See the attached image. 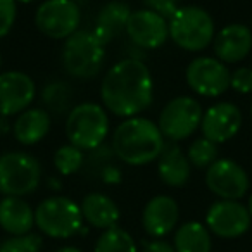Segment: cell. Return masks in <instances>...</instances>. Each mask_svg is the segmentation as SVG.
<instances>
[{"label":"cell","mask_w":252,"mask_h":252,"mask_svg":"<svg viewBox=\"0 0 252 252\" xmlns=\"http://www.w3.org/2000/svg\"><path fill=\"white\" fill-rule=\"evenodd\" d=\"M100 178L104 180L105 183H119L121 182V171H119L116 166H105L100 171Z\"/></svg>","instance_id":"33"},{"label":"cell","mask_w":252,"mask_h":252,"mask_svg":"<svg viewBox=\"0 0 252 252\" xmlns=\"http://www.w3.org/2000/svg\"><path fill=\"white\" fill-rule=\"evenodd\" d=\"M145 4V9L154 11L158 14H161L162 18L169 19L176 12V9L180 7L178 0H142Z\"/></svg>","instance_id":"31"},{"label":"cell","mask_w":252,"mask_h":252,"mask_svg":"<svg viewBox=\"0 0 252 252\" xmlns=\"http://www.w3.org/2000/svg\"><path fill=\"white\" fill-rule=\"evenodd\" d=\"M61 63L69 76L76 80H92L102 71L105 63V45L88 30H78L64 40Z\"/></svg>","instance_id":"5"},{"label":"cell","mask_w":252,"mask_h":252,"mask_svg":"<svg viewBox=\"0 0 252 252\" xmlns=\"http://www.w3.org/2000/svg\"><path fill=\"white\" fill-rule=\"evenodd\" d=\"M242 111L233 102H218L207 107L200 121V133L216 145L226 144L238 135L242 128Z\"/></svg>","instance_id":"13"},{"label":"cell","mask_w":252,"mask_h":252,"mask_svg":"<svg viewBox=\"0 0 252 252\" xmlns=\"http://www.w3.org/2000/svg\"><path fill=\"white\" fill-rule=\"evenodd\" d=\"M100 100L105 111L118 118H135L154 102V78L144 61L121 59L109 67L100 83Z\"/></svg>","instance_id":"1"},{"label":"cell","mask_w":252,"mask_h":252,"mask_svg":"<svg viewBox=\"0 0 252 252\" xmlns=\"http://www.w3.org/2000/svg\"><path fill=\"white\" fill-rule=\"evenodd\" d=\"M18 18V2L16 0H0V38L11 33Z\"/></svg>","instance_id":"29"},{"label":"cell","mask_w":252,"mask_h":252,"mask_svg":"<svg viewBox=\"0 0 252 252\" xmlns=\"http://www.w3.org/2000/svg\"><path fill=\"white\" fill-rule=\"evenodd\" d=\"M56 252H83V251L78 249V247H74V245H64V247L57 249Z\"/></svg>","instance_id":"34"},{"label":"cell","mask_w":252,"mask_h":252,"mask_svg":"<svg viewBox=\"0 0 252 252\" xmlns=\"http://www.w3.org/2000/svg\"><path fill=\"white\" fill-rule=\"evenodd\" d=\"M252 216L247 206L240 200L218 199L209 206L206 213V226L213 235L220 238H238L251 230Z\"/></svg>","instance_id":"12"},{"label":"cell","mask_w":252,"mask_h":252,"mask_svg":"<svg viewBox=\"0 0 252 252\" xmlns=\"http://www.w3.org/2000/svg\"><path fill=\"white\" fill-rule=\"evenodd\" d=\"M36 95V85L25 71L0 73V118L18 116L32 105Z\"/></svg>","instance_id":"15"},{"label":"cell","mask_w":252,"mask_h":252,"mask_svg":"<svg viewBox=\"0 0 252 252\" xmlns=\"http://www.w3.org/2000/svg\"><path fill=\"white\" fill-rule=\"evenodd\" d=\"M94 252H138V247L131 233L119 226H112L100 233Z\"/></svg>","instance_id":"24"},{"label":"cell","mask_w":252,"mask_h":252,"mask_svg":"<svg viewBox=\"0 0 252 252\" xmlns=\"http://www.w3.org/2000/svg\"><path fill=\"white\" fill-rule=\"evenodd\" d=\"M164 145L158 123L142 116L123 119L116 126L111 142L114 156L128 166H147L158 161Z\"/></svg>","instance_id":"2"},{"label":"cell","mask_w":252,"mask_h":252,"mask_svg":"<svg viewBox=\"0 0 252 252\" xmlns=\"http://www.w3.org/2000/svg\"><path fill=\"white\" fill-rule=\"evenodd\" d=\"M80 209L83 214V221L97 230H109L118 226L119 221V207L109 195L102 192H90L81 199Z\"/></svg>","instance_id":"21"},{"label":"cell","mask_w":252,"mask_h":252,"mask_svg":"<svg viewBox=\"0 0 252 252\" xmlns=\"http://www.w3.org/2000/svg\"><path fill=\"white\" fill-rule=\"evenodd\" d=\"M52 118L42 107H28L21 114L16 116L12 125V135L25 147H32L43 140L49 135Z\"/></svg>","instance_id":"19"},{"label":"cell","mask_w":252,"mask_h":252,"mask_svg":"<svg viewBox=\"0 0 252 252\" xmlns=\"http://www.w3.org/2000/svg\"><path fill=\"white\" fill-rule=\"evenodd\" d=\"M231 71L224 63L211 56H199L187 66L185 80L189 88L200 97L216 98L230 88Z\"/></svg>","instance_id":"10"},{"label":"cell","mask_w":252,"mask_h":252,"mask_svg":"<svg viewBox=\"0 0 252 252\" xmlns=\"http://www.w3.org/2000/svg\"><path fill=\"white\" fill-rule=\"evenodd\" d=\"M249 114H251V121H252V102H251V109H249Z\"/></svg>","instance_id":"37"},{"label":"cell","mask_w":252,"mask_h":252,"mask_svg":"<svg viewBox=\"0 0 252 252\" xmlns=\"http://www.w3.org/2000/svg\"><path fill=\"white\" fill-rule=\"evenodd\" d=\"M202 114L204 109L199 100H195L190 95H178L161 109L158 118V128L164 140L180 144L195 135L197 130H200Z\"/></svg>","instance_id":"8"},{"label":"cell","mask_w":252,"mask_h":252,"mask_svg":"<svg viewBox=\"0 0 252 252\" xmlns=\"http://www.w3.org/2000/svg\"><path fill=\"white\" fill-rule=\"evenodd\" d=\"M125 32L135 45L144 50H156L169 40L168 19L145 7L131 11Z\"/></svg>","instance_id":"14"},{"label":"cell","mask_w":252,"mask_h":252,"mask_svg":"<svg viewBox=\"0 0 252 252\" xmlns=\"http://www.w3.org/2000/svg\"><path fill=\"white\" fill-rule=\"evenodd\" d=\"M130 14V5L121 2V0H112V2L105 4L97 14L92 33L97 36L102 45H107L111 40H114L119 33L126 30V23H128Z\"/></svg>","instance_id":"22"},{"label":"cell","mask_w":252,"mask_h":252,"mask_svg":"<svg viewBox=\"0 0 252 252\" xmlns=\"http://www.w3.org/2000/svg\"><path fill=\"white\" fill-rule=\"evenodd\" d=\"M169 40L187 52H202L213 45L216 26L206 9L199 5H180L168 19Z\"/></svg>","instance_id":"3"},{"label":"cell","mask_w":252,"mask_h":252,"mask_svg":"<svg viewBox=\"0 0 252 252\" xmlns=\"http://www.w3.org/2000/svg\"><path fill=\"white\" fill-rule=\"evenodd\" d=\"M18 4H25V5H28V4H33V2H38V0H16Z\"/></svg>","instance_id":"36"},{"label":"cell","mask_w":252,"mask_h":252,"mask_svg":"<svg viewBox=\"0 0 252 252\" xmlns=\"http://www.w3.org/2000/svg\"><path fill=\"white\" fill-rule=\"evenodd\" d=\"M180 220V206L169 195H156L142 211V226L152 238H164L176 228Z\"/></svg>","instance_id":"17"},{"label":"cell","mask_w":252,"mask_h":252,"mask_svg":"<svg viewBox=\"0 0 252 252\" xmlns=\"http://www.w3.org/2000/svg\"><path fill=\"white\" fill-rule=\"evenodd\" d=\"M42 182V164L35 156L9 151L0 156V193L4 197H26Z\"/></svg>","instance_id":"7"},{"label":"cell","mask_w":252,"mask_h":252,"mask_svg":"<svg viewBox=\"0 0 252 252\" xmlns=\"http://www.w3.org/2000/svg\"><path fill=\"white\" fill-rule=\"evenodd\" d=\"M251 30H252V18H251Z\"/></svg>","instance_id":"39"},{"label":"cell","mask_w":252,"mask_h":252,"mask_svg":"<svg viewBox=\"0 0 252 252\" xmlns=\"http://www.w3.org/2000/svg\"><path fill=\"white\" fill-rule=\"evenodd\" d=\"M173 247L176 252H211V231L199 221H187L176 230Z\"/></svg>","instance_id":"23"},{"label":"cell","mask_w":252,"mask_h":252,"mask_svg":"<svg viewBox=\"0 0 252 252\" xmlns=\"http://www.w3.org/2000/svg\"><path fill=\"white\" fill-rule=\"evenodd\" d=\"M206 187L218 199L240 200L251 189V178L237 161L220 158L206 169Z\"/></svg>","instance_id":"11"},{"label":"cell","mask_w":252,"mask_h":252,"mask_svg":"<svg viewBox=\"0 0 252 252\" xmlns=\"http://www.w3.org/2000/svg\"><path fill=\"white\" fill-rule=\"evenodd\" d=\"M54 166L63 176L76 175L85 168V152L71 144L61 145L54 154Z\"/></svg>","instance_id":"26"},{"label":"cell","mask_w":252,"mask_h":252,"mask_svg":"<svg viewBox=\"0 0 252 252\" xmlns=\"http://www.w3.org/2000/svg\"><path fill=\"white\" fill-rule=\"evenodd\" d=\"M71 98H73V90L64 81H50L42 90V102L49 114L50 112L54 114L69 112Z\"/></svg>","instance_id":"25"},{"label":"cell","mask_w":252,"mask_h":252,"mask_svg":"<svg viewBox=\"0 0 252 252\" xmlns=\"http://www.w3.org/2000/svg\"><path fill=\"white\" fill-rule=\"evenodd\" d=\"M158 175L161 182L173 189L185 187L192 175V164L178 144L168 142L158 158Z\"/></svg>","instance_id":"18"},{"label":"cell","mask_w":252,"mask_h":252,"mask_svg":"<svg viewBox=\"0 0 252 252\" xmlns=\"http://www.w3.org/2000/svg\"><path fill=\"white\" fill-rule=\"evenodd\" d=\"M230 88L242 95L252 94V66H242L231 71Z\"/></svg>","instance_id":"30"},{"label":"cell","mask_w":252,"mask_h":252,"mask_svg":"<svg viewBox=\"0 0 252 252\" xmlns=\"http://www.w3.org/2000/svg\"><path fill=\"white\" fill-rule=\"evenodd\" d=\"M81 9L74 0H43L35 12V26L43 36L67 40L80 30Z\"/></svg>","instance_id":"9"},{"label":"cell","mask_w":252,"mask_h":252,"mask_svg":"<svg viewBox=\"0 0 252 252\" xmlns=\"http://www.w3.org/2000/svg\"><path fill=\"white\" fill-rule=\"evenodd\" d=\"M251 56H252V54H251Z\"/></svg>","instance_id":"40"},{"label":"cell","mask_w":252,"mask_h":252,"mask_svg":"<svg viewBox=\"0 0 252 252\" xmlns=\"http://www.w3.org/2000/svg\"><path fill=\"white\" fill-rule=\"evenodd\" d=\"M35 209L23 197H4L0 200V228L11 237L32 233Z\"/></svg>","instance_id":"20"},{"label":"cell","mask_w":252,"mask_h":252,"mask_svg":"<svg viewBox=\"0 0 252 252\" xmlns=\"http://www.w3.org/2000/svg\"><path fill=\"white\" fill-rule=\"evenodd\" d=\"M142 252H176V251L173 247V244H169V242L162 240V238H154L149 244H145Z\"/></svg>","instance_id":"32"},{"label":"cell","mask_w":252,"mask_h":252,"mask_svg":"<svg viewBox=\"0 0 252 252\" xmlns=\"http://www.w3.org/2000/svg\"><path fill=\"white\" fill-rule=\"evenodd\" d=\"M35 226L45 237L66 240L83 230L80 204L64 195L43 199L35 209Z\"/></svg>","instance_id":"6"},{"label":"cell","mask_w":252,"mask_h":252,"mask_svg":"<svg viewBox=\"0 0 252 252\" xmlns=\"http://www.w3.org/2000/svg\"><path fill=\"white\" fill-rule=\"evenodd\" d=\"M43 242L36 233L21 235V237H9L0 244V252H42Z\"/></svg>","instance_id":"28"},{"label":"cell","mask_w":252,"mask_h":252,"mask_svg":"<svg viewBox=\"0 0 252 252\" xmlns=\"http://www.w3.org/2000/svg\"><path fill=\"white\" fill-rule=\"evenodd\" d=\"M111 123L104 105L95 102H83L67 112L66 137L67 142L83 152H90L104 145L109 137Z\"/></svg>","instance_id":"4"},{"label":"cell","mask_w":252,"mask_h":252,"mask_svg":"<svg viewBox=\"0 0 252 252\" xmlns=\"http://www.w3.org/2000/svg\"><path fill=\"white\" fill-rule=\"evenodd\" d=\"M247 209H249V213H251V216H252V193L249 195V200H247Z\"/></svg>","instance_id":"35"},{"label":"cell","mask_w":252,"mask_h":252,"mask_svg":"<svg viewBox=\"0 0 252 252\" xmlns=\"http://www.w3.org/2000/svg\"><path fill=\"white\" fill-rule=\"evenodd\" d=\"M0 67H2V54H0Z\"/></svg>","instance_id":"38"},{"label":"cell","mask_w":252,"mask_h":252,"mask_svg":"<svg viewBox=\"0 0 252 252\" xmlns=\"http://www.w3.org/2000/svg\"><path fill=\"white\" fill-rule=\"evenodd\" d=\"M214 57L221 63L237 64L252 54V30L242 23H231L214 35L213 40Z\"/></svg>","instance_id":"16"},{"label":"cell","mask_w":252,"mask_h":252,"mask_svg":"<svg viewBox=\"0 0 252 252\" xmlns=\"http://www.w3.org/2000/svg\"><path fill=\"white\" fill-rule=\"evenodd\" d=\"M187 158H189L192 168L207 169L218 158V145L207 138L200 137L195 138L187 149Z\"/></svg>","instance_id":"27"}]
</instances>
